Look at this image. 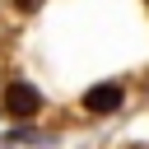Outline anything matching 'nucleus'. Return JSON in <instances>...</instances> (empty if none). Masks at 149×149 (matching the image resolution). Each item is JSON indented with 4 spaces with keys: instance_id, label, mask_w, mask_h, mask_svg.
<instances>
[{
    "instance_id": "1",
    "label": "nucleus",
    "mask_w": 149,
    "mask_h": 149,
    "mask_svg": "<svg viewBox=\"0 0 149 149\" xmlns=\"http://www.w3.org/2000/svg\"><path fill=\"white\" fill-rule=\"evenodd\" d=\"M5 112H9L14 121H33V116L42 112V93H37L33 84H23V79H14V84L5 88Z\"/></svg>"
},
{
    "instance_id": "3",
    "label": "nucleus",
    "mask_w": 149,
    "mask_h": 149,
    "mask_svg": "<svg viewBox=\"0 0 149 149\" xmlns=\"http://www.w3.org/2000/svg\"><path fill=\"white\" fill-rule=\"evenodd\" d=\"M9 5H14V9H19V14H33V9H37V5H42V0H9Z\"/></svg>"
},
{
    "instance_id": "2",
    "label": "nucleus",
    "mask_w": 149,
    "mask_h": 149,
    "mask_svg": "<svg viewBox=\"0 0 149 149\" xmlns=\"http://www.w3.org/2000/svg\"><path fill=\"white\" fill-rule=\"evenodd\" d=\"M121 102H126L121 84H93L84 93V112H93V116H112V112H121Z\"/></svg>"
}]
</instances>
